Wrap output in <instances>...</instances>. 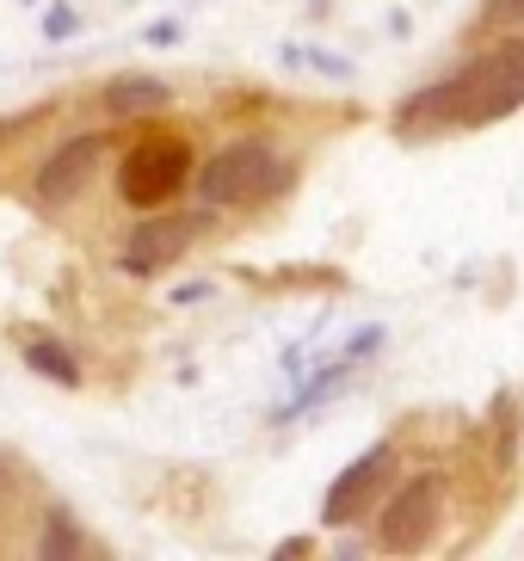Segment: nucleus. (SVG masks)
<instances>
[{
    "label": "nucleus",
    "mask_w": 524,
    "mask_h": 561,
    "mask_svg": "<svg viewBox=\"0 0 524 561\" xmlns=\"http://www.w3.org/2000/svg\"><path fill=\"white\" fill-rule=\"evenodd\" d=\"M192 234H197L192 216H148V222H136V234L124 241V272H136V278L167 272V265L192 248Z\"/></svg>",
    "instance_id": "obj_6"
},
{
    "label": "nucleus",
    "mask_w": 524,
    "mask_h": 561,
    "mask_svg": "<svg viewBox=\"0 0 524 561\" xmlns=\"http://www.w3.org/2000/svg\"><path fill=\"white\" fill-rule=\"evenodd\" d=\"M296 556H309V537H291V543H278V561H296Z\"/></svg>",
    "instance_id": "obj_12"
},
{
    "label": "nucleus",
    "mask_w": 524,
    "mask_h": 561,
    "mask_svg": "<svg viewBox=\"0 0 524 561\" xmlns=\"http://www.w3.org/2000/svg\"><path fill=\"white\" fill-rule=\"evenodd\" d=\"M488 25H506V19H524V0H488Z\"/></svg>",
    "instance_id": "obj_11"
},
{
    "label": "nucleus",
    "mask_w": 524,
    "mask_h": 561,
    "mask_svg": "<svg viewBox=\"0 0 524 561\" xmlns=\"http://www.w3.org/2000/svg\"><path fill=\"white\" fill-rule=\"evenodd\" d=\"M438 525H444V476H413L401 494L389 500V512H383V543L389 549H426L432 537H438Z\"/></svg>",
    "instance_id": "obj_4"
},
{
    "label": "nucleus",
    "mask_w": 524,
    "mask_h": 561,
    "mask_svg": "<svg viewBox=\"0 0 524 561\" xmlns=\"http://www.w3.org/2000/svg\"><path fill=\"white\" fill-rule=\"evenodd\" d=\"M155 105H167L161 81H112L105 87V112H117V117H143V112H155Z\"/></svg>",
    "instance_id": "obj_8"
},
{
    "label": "nucleus",
    "mask_w": 524,
    "mask_h": 561,
    "mask_svg": "<svg viewBox=\"0 0 524 561\" xmlns=\"http://www.w3.org/2000/svg\"><path fill=\"white\" fill-rule=\"evenodd\" d=\"M185 173H192V149L173 142V136H161V142L130 149V161L117 167V192L130 204H143V210H155V204H167L185 185Z\"/></svg>",
    "instance_id": "obj_3"
},
{
    "label": "nucleus",
    "mask_w": 524,
    "mask_h": 561,
    "mask_svg": "<svg viewBox=\"0 0 524 561\" xmlns=\"http://www.w3.org/2000/svg\"><path fill=\"white\" fill-rule=\"evenodd\" d=\"M524 105V44H500V50H481L476 62H463L451 81L426 87L401 105V130L426 136V130H469V124H493Z\"/></svg>",
    "instance_id": "obj_1"
},
{
    "label": "nucleus",
    "mask_w": 524,
    "mask_h": 561,
    "mask_svg": "<svg viewBox=\"0 0 524 561\" xmlns=\"http://www.w3.org/2000/svg\"><path fill=\"white\" fill-rule=\"evenodd\" d=\"M44 556H81V530L68 525L62 512H49V525H44Z\"/></svg>",
    "instance_id": "obj_10"
},
{
    "label": "nucleus",
    "mask_w": 524,
    "mask_h": 561,
    "mask_svg": "<svg viewBox=\"0 0 524 561\" xmlns=\"http://www.w3.org/2000/svg\"><path fill=\"white\" fill-rule=\"evenodd\" d=\"M284 185H291V167L278 161V149H265V142H229V149L210 154L204 173H197V204L204 210L265 204V198H278Z\"/></svg>",
    "instance_id": "obj_2"
},
{
    "label": "nucleus",
    "mask_w": 524,
    "mask_h": 561,
    "mask_svg": "<svg viewBox=\"0 0 524 561\" xmlns=\"http://www.w3.org/2000/svg\"><path fill=\"white\" fill-rule=\"evenodd\" d=\"M389 462H395V450H389V445L364 450V457L352 462V469H345L340 481H333V494H328V506H321V518H328V525H345V518H358V512L383 494V481H389Z\"/></svg>",
    "instance_id": "obj_7"
},
{
    "label": "nucleus",
    "mask_w": 524,
    "mask_h": 561,
    "mask_svg": "<svg viewBox=\"0 0 524 561\" xmlns=\"http://www.w3.org/2000/svg\"><path fill=\"white\" fill-rule=\"evenodd\" d=\"M99 161H105V136H75V142H62V149L37 167L32 198L37 204H75L81 185L99 173Z\"/></svg>",
    "instance_id": "obj_5"
},
{
    "label": "nucleus",
    "mask_w": 524,
    "mask_h": 561,
    "mask_svg": "<svg viewBox=\"0 0 524 561\" xmlns=\"http://www.w3.org/2000/svg\"><path fill=\"white\" fill-rule=\"evenodd\" d=\"M25 358H32V370H44V377H56V382H75V377H81V370H75V358H68L62 346H49V340H37Z\"/></svg>",
    "instance_id": "obj_9"
}]
</instances>
